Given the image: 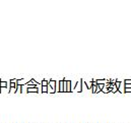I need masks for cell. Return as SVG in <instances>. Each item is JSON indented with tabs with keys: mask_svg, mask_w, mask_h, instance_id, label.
<instances>
[{
	"mask_svg": "<svg viewBox=\"0 0 131 123\" xmlns=\"http://www.w3.org/2000/svg\"><path fill=\"white\" fill-rule=\"evenodd\" d=\"M1 80H2V79H0V86H1Z\"/></svg>",
	"mask_w": 131,
	"mask_h": 123,
	"instance_id": "6da1fadb",
	"label": "cell"
}]
</instances>
